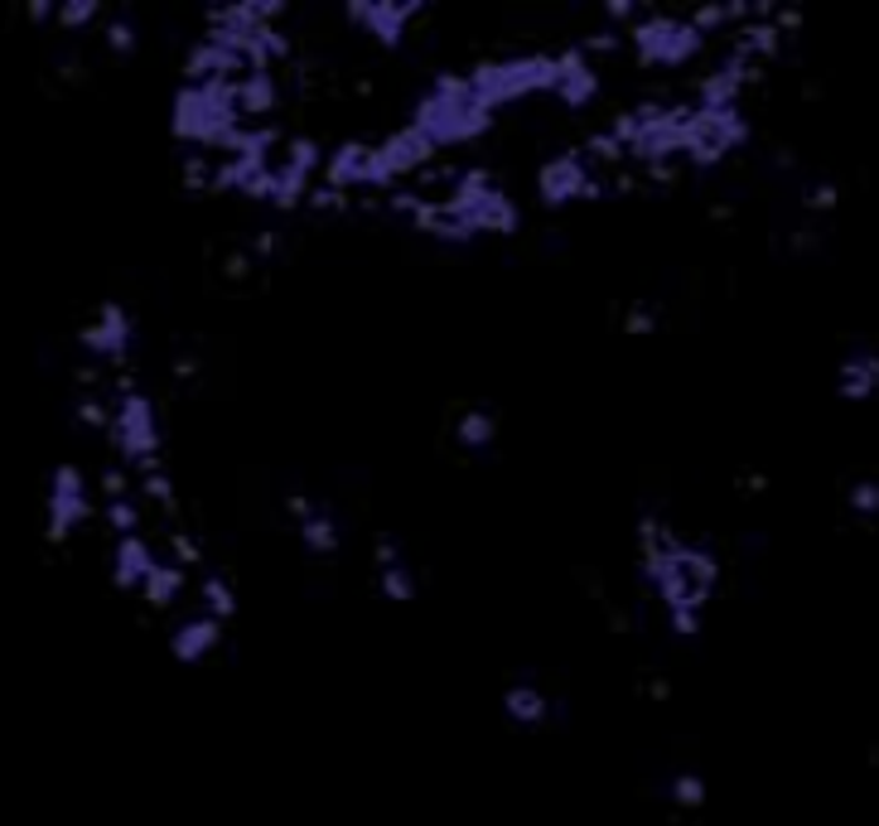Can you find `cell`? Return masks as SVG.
<instances>
[{
  "instance_id": "cell-1",
  "label": "cell",
  "mask_w": 879,
  "mask_h": 826,
  "mask_svg": "<svg viewBox=\"0 0 879 826\" xmlns=\"http://www.w3.org/2000/svg\"><path fill=\"white\" fill-rule=\"evenodd\" d=\"M281 508H286V517H290V523H296V531H300V541L310 546L314 556H333V551H339L343 527H339V517H333L319 498L290 494V498L281 502Z\"/></svg>"
},
{
  "instance_id": "cell-8",
  "label": "cell",
  "mask_w": 879,
  "mask_h": 826,
  "mask_svg": "<svg viewBox=\"0 0 879 826\" xmlns=\"http://www.w3.org/2000/svg\"><path fill=\"white\" fill-rule=\"evenodd\" d=\"M807 208H836V185H827V179H821V185L807 189Z\"/></svg>"
},
{
  "instance_id": "cell-9",
  "label": "cell",
  "mask_w": 879,
  "mask_h": 826,
  "mask_svg": "<svg viewBox=\"0 0 879 826\" xmlns=\"http://www.w3.org/2000/svg\"><path fill=\"white\" fill-rule=\"evenodd\" d=\"M865 358H870V368H875V382H879V348H875V354H865Z\"/></svg>"
},
{
  "instance_id": "cell-2",
  "label": "cell",
  "mask_w": 879,
  "mask_h": 826,
  "mask_svg": "<svg viewBox=\"0 0 879 826\" xmlns=\"http://www.w3.org/2000/svg\"><path fill=\"white\" fill-rule=\"evenodd\" d=\"M372 556H377V590L387 599H416V570L407 561V551L392 537H382Z\"/></svg>"
},
{
  "instance_id": "cell-3",
  "label": "cell",
  "mask_w": 879,
  "mask_h": 826,
  "mask_svg": "<svg viewBox=\"0 0 879 826\" xmlns=\"http://www.w3.org/2000/svg\"><path fill=\"white\" fill-rule=\"evenodd\" d=\"M502 710H508V720H518V725H541L551 716V696L532 681H512L508 691H502Z\"/></svg>"
},
{
  "instance_id": "cell-4",
  "label": "cell",
  "mask_w": 879,
  "mask_h": 826,
  "mask_svg": "<svg viewBox=\"0 0 879 826\" xmlns=\"http://www.w3.org/2000/svg\"><path fill=\"white\" fill-rule=\"evenodd\" d=\"M455 440L465 445V450H483V445H493L498 440V416L488 411V406H469V411H459Z\"/></svg>"
},
{
  "instance_id": "cell-5",
  "label": "cell",
  "mask_w": 879,
  "mask_h": 826,
  "mask_svg": "<svg viewBox=\"0 0 879 826\" xmlns=\"http://www.w3.org/2000/svg\"><path fill=\"white\" fill-rule=\"evenodd\" d=\"M846 502H850V512H856V517H879V479H856V484H850V494H846Z\"/></svg>"
},
{
  "instance_id": "cell-7",
  "label": "cell",
  "mask_w": 879,
  "mask_h": 826,
  "mask_svg": "<svg viewBox=\"0 0 879 826\" xmlns=\"http://www.w3.org/2000/svg\"><path fill=\"white\" fill-rule=\"evenodd\" d=\"M623 325L633 329V334H643V329H652V325H658V310H652V305H633V315H628Z\"/></svg>"
},
{
  "instance_id": "cell-6",
  "label": "cell",
  "mask_w": 879,
  "mask_h": 826,
  "mask_svg": "<svg viewBox=\"0 0 879 826\" xmlns=\"http://www.w3.org/2000/svg\"><path fill=\"white\" fill-rule=\"evenodd\" d=\"M672 797H677V807H701L706 803V778L701 774H677Z\"/></svg>"
}]
</instances>
